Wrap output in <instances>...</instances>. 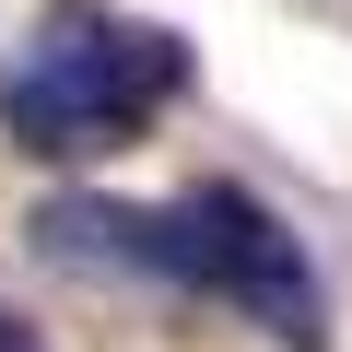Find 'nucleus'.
Listing matches in <instances>:
<instances>
[{
    "mask_svg": "<svg viewBox=\"0 0 352 352\" xmlns=\"http://www.w3.org/2000/svg\"><path fill=\"white\" fill-rule=\"evenodd\" d=\"M0 352H47V340H36V329H24L12 305H0Z\"/></svg>",
    "mask_w": 352,
    "mask_h": 352,
    "instance_id": "3",
    "label": "nucleus"
},
{
    "mask_svg": "<svg viewBox=\"0 0 352 352\" xmlns=\"http://www.w3.org/2000/svg\"><path fill=\"white\" fill-rule=\"evenodd\" d=\"M36 247L59 270H94V282L200 294V305L247 317L282 352H329V282H317L305 235L258 188H235V176H200V188H176V200H47Z\"/></svg>",
    "mask_w": 352,
    "mask_h": 352,
    "instance_id": "1",
    "label": "nucleus"
},
{
    "mask_svg": "<svg viewBox=\"0 0 352 352\" xmlns=\"http://www.w3.org/2000/svg\"><path fill=\"white\" fill-rule=\"evenodd\" d=\"M176 94H188V36L153 24V12H118V0H47L36 36L0 71V129L36 164H94V153H129Z\"/></svg>",
    "mask_w": 352,
    "mask_h": 352,
    "instance_id": "2",
    "label": "nucleus"
}]
</instances>
